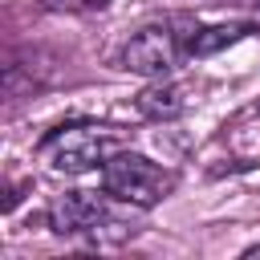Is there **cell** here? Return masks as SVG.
Listing matches in <instances>:
<instances>
[{"label":"cell","instance_id":"cell-1","mask_svg":"<svg viewBox=\"0 0 260 260\" xmlns=\"http://www.w3.org/2000/svg\"><path fill=\"white\" fill-rule=\"evenodd\" d=\"M122 150V130L114 126H102V122H69V126H57L41 138L37 154L61 171V175H85L93 167H106L110 154Z\"/></svg>","mask_w":260,"mask_h":260},{"label":"cell","instance_id":"cell-2","mask_svg":"<svg viewBox=\"0 0 260 260\" xmlns=\"http://www.w3.org/2000/svg\"><path fill=\"white\" fill-rule=\"evenodd\" d=\"M191 28H195L191 16H167L158 24H146L118 49V65L138 77H167L179 61H187Z\"/></svg>","mask_w":260,"mask_h":260},{"label":"cell","instance_id":"cell-3","mask_svg":"<svg viewBox=\"0 0 260 260\" xmlns=\"http://www.w3.org/2000/svg\"><path fill=\"white\" fill-rule=\"evenodd\" d=\"M102 191L130 207H154L175 191V175L138 150H118L102 167Z\"/></svg>","mask_w":260,"mask_h":260},{"label":"cell","instance_id":"cell-4","mask_svg":"<svg viewBox=\"0 0 260 260\" xmlns=\"http://www.w3.org/2000/svg\"><path fill=\"white\" fill-rule=\"evenodd\" d=\"M106 199H110L106 191L102 195L98 191H61L49 203L45 219H49V228L57 236H89V240H102V228H118L110 219Z\"/></svg>","mask_w":260,"mask_h":260},{"label":"cell","instance_id":"cell-5","mask_svg":"<svg viewBox=\"0 0 260 260\" xmlns=\"http://www.w3.org/2000/svg\"><path fill=\"white\" fill-rule=\"evenodd\" d=\"M260 20H228V24H195L187 37V57H211L236 41H244L248 32H256Z\"/></svg>","mask_w":260,"mask_h":260},{"label":"cell","instance_id":"cell-6","mask_svg":"<svg viewBox=\"0 0 260 260\" xmlns=\"http://www.w3.org/2000/svg\"><path fill=\"white\" fill-rule=\"evenodd\" d=\"M134 106H138V114H146V118H154V122H171V118H179V114L187 110V98H183V89H179L175 81L154 77V85H146V89L134 98Z\"/></svg>","mask_w":260,"mask_h":260},{"label":"cell","instance_id":"cell-7","mask_svg":"<svg viewBox=\"0 0 260 260\" xmlns=\"http://www.w3.org/2000/svg\"><path fill=\"white\" fill-rule=\"evenodd\" d=\"M203 4H248V8L260 12V0H203Z\"/></svg>","mask_w":260,"mask_h":260},{"label":"cell","instance_id":"cell-8","mask_svg":"<svg viewBox=\"0 0 260 260\" xmlns=\"http://www.w3.org/2000/svg\"><path fill=\"white\" fill-rule=\"evenodd\" d=\"M244 256H260V244H252V248H244Z\"/></svg>","mask_w":260,"mask_h":260},{"label":"cell","instance_id":"cell-9","mask_svg":"<svg viewBox=\"0 0 260 260\" xmlns=\"http://www.w3.org/2000/svg\"><path fill=\"white\" fill-rule=\"evenodd\" d=\"M89 4H93V8H102V4H106V0H89Z\"/></svg>","mask_w":260,"mask_h":260}]
</instances>
